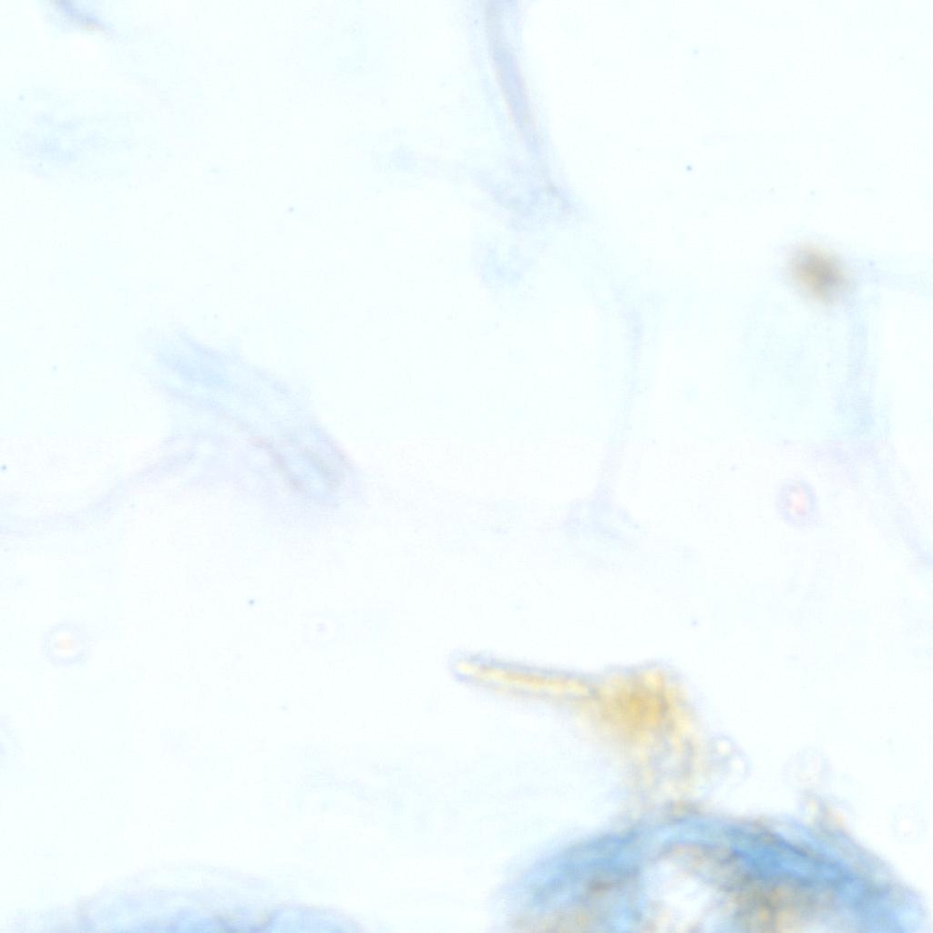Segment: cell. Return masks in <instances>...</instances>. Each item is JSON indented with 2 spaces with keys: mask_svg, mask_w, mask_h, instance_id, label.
I'll use <instances>...</instances> for the list:
<instances>
[{
  "mask_svg": "<svg viewBox=\"0 0 933 933\" xmlns=\"http://www.w3.org/2000/svg\"><path fill=\"white\" fill-rule=\"evenodd\" d=\"M793 280L807 294L822 302H834L846 288L845 272L827 252L811 246L795 251L789 261Z\"/></svg>",
  "mask_w": 933,
  "mask_h": 933,
  "instance_id": "obj_1",
  "label": "cell"
},
{
  "mask_svg": "<svg viewBox=\"0 0 933 933\" xmlns=\"http://www.w3.org/2000/svg\"><path fill=\"white\" fill-rule=\"evenodd\" d=\"M72 630H60L56 636L59 638V641L54 637L53 646H58L60 653H70L72 650L77 652L79 646L78 636H77L75 631Z\"/></svg>",
  "mask_w": 933,
  "mask_h": 933,
  "instance_id": "obj_2",
  "label": "cell"
}]
</instances>
